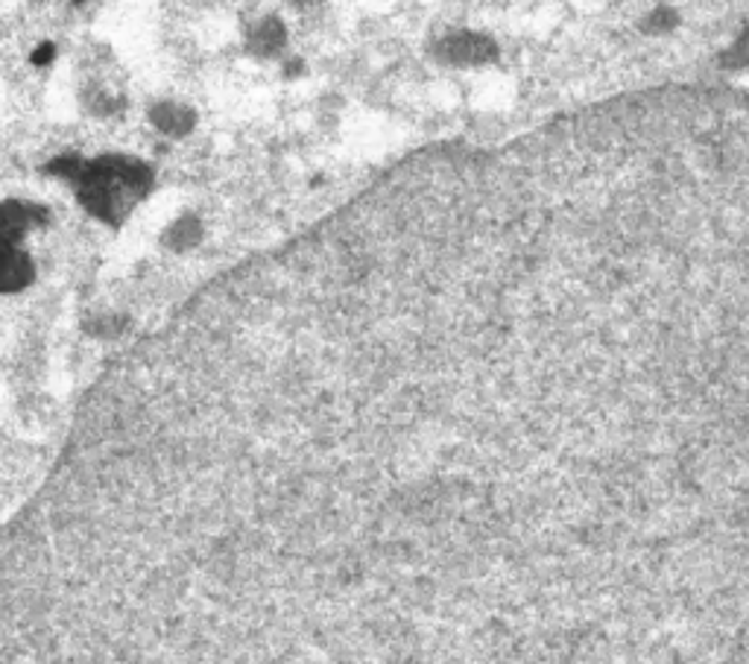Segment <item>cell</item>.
I'll use <instances>...</instances> for the list:
<instances>
[{
	"mask_svg": "<svg viewBox=\"0 0 749 664\" xmlns=\"http://www.w3.org/2000/svg\"><path fill=\"white\" fill-rule=\"evenodd\" d=\"M150 185V167L124 155L100 159L79 173V197L103 220H121V214L129 211L135 200H141Z\"/></svg>",
	"mask_w": 749,
	"mask_h": 664,
	"instance_id": "cell-1",
	"label": "cell"
},
{
	"mask_svg": "<svg viewBox=\"0 0 749 664\" xmlns=\"http://www.w3.org/2000/svg\"><path fill=\"white\" fill-rule=\"evenodd\" d=\"M33 281V261L21 249H3L0 252V290L15 293Z\"/></svg>",
	"mask_w": 749,
	"mask_h": 664,
	"instance_id": "cell-2",
	"label": "cell"
},
{
	"mask_svg": "<svg viewBox=\"0 0 749 664\" xmlns=\"http://www.w3.org/2000/svg\"><path fill=\"white\" fill-rule=\"evenodd\" d=\"M33 214H36V211L21 205V202H3V205H0V252H3V249H15L21 235L29 228Z\"/></svg>",
	"mask_w": 749,
	"mask_h": 664,
	"instance_id": "cell-3",
	"label": "cell"
}]
</instances>
